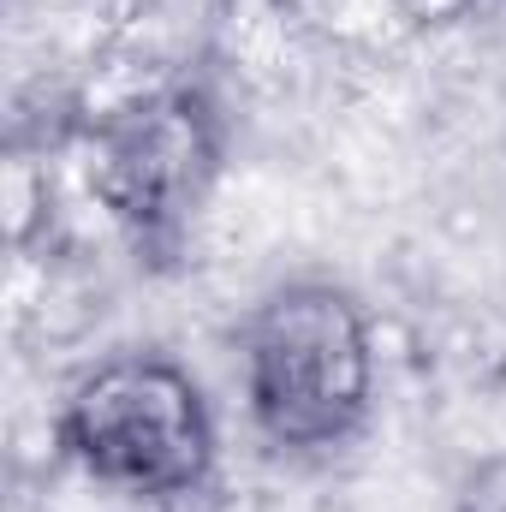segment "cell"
Segmentation results:
<instances>
[{
	"label": "cell",
	"instance_id": "obj_1",
	"mask_svg": "<svg viewBox=\"0 0 506 512\" xmlns=\"http://www.w3.org/2000/svg\"><path fill=\"white\" fill-rule=\"evenodd\" d=\"M239 382L274 453H346L376 411V334L358 292L316 274L268 286L239 328Z\"/></svg>",
	"mask_w": 506,
	"mask_h": 512
},
{
	"label": "cell",
	"instance_id": "obj_2",
	"mask_svg": "<svg viewBox=\"0 0 506 512\" xmlns=\"http://www.w3.org/2000/svg\"><path fill=\"white\" fill-rule=\"evenodd\" d=\"M227 173V114L203 78H167L90 126V191L149 274L185 268Z\"/></svg>",
	"mask_w": 506,
	"mask_h": 512
},
{
	"label": "cell",
	"instance_id": "obj_3",
	"mask_svg": "<svg viewBox=\"0 0 506 512\" xmlns=\"http://www.w3.org/2000/svg\"><path fill=\"white\" fill-rule=\"evenodd\" d=\"M54 441L96 489L149 507L197 501L221 459L209 393L167 352H114L84 370L60 399Z\"/></svg>",
	"mask_w": 506,
	"mask_h": 512
},
{
	"label": "cell",
	"instance_id": "obj_4",
	"mask_svg": "<svg viewBox=\"0 0 506 512\" xmlns=\"http://www.w3.org/2000/svg\"><path fill=\"white\" fill-rule=\"evenodd\" d=\"M453 512H506V447L465 471V483L453 495Z\"/></svg>",
	"mask_w": 506,
	"mask_h": 512
}]
</instances>
